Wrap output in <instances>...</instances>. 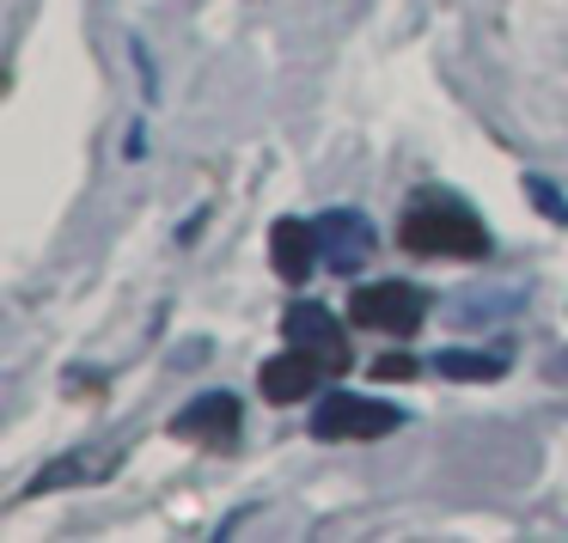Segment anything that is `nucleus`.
I'll return each instance as SVG.
<instances>
[{
  "label": "nucleus",
  "instance_id": "7",
  "mask_svg": "<svg viewBox=\"0 0 568 543\" xmlns=\"http://www.w3.org/2000/svg\"><path fill=\"white\" fill-rule=\"evenodd\" d=\"M318 379H324V367L306 355V348H287V355H275V360H263V372H257V391L270 397V403H306L312 391H318Z\"/></svg>",
  "mask_w": 568,
  "mask_h": 543
},
{
  "label": "nucleus",
  "instance_id": "8",
  "mask_svg": "<svg viewBox=\"0 0 568 543\" xmlns=\"http://www.w3.org/2000/svg\"><path fill=\"white\" fill-rule=\"evenodd\" d=\"M270 263H275V275H282L287 287H300L312 275V263H318V226L312 221H275L270 226Z\"/></svg>",
  "mask_w": 568,
  "mask_h": 543
},
{
  "label": "nucleus",
  "instance_id": "11",
  "mask_svg": "<svg viewBox=\"0 0 568 543\" xmlns=\"http://www.w3.org/2000/svg\"><path fill=\"white\" fill-rule=\"evenodd\" d=\"M519 306V294H489V287H470V294H458L453 299V318L465 324H483V318H501V311H514Z\"/></svg>",
  "mask_w": 568,
  "mask_h": 543
},
{
  "label": "nucleus",
  "instance_id": "1",
  "mask_svg": "<svg viewBox=\"0 0 568 543\" xmlns=\"http://www.w3.org/2000/svg\"><path fill=\"white\" fill-rule=\"evenodd\" d=\"M397 245L416 250V257L477 263V257H489V226H483L458 196H446V189H422L404 208V221H397Z\"/></svg>",
  "mask_w": 568,
  "mask_h": 543
},
{
  "label": "nucleus",
  "instance_id": "9",
  "mask_svg": "<svg viewBox=\"0 0 568 543\" xmlns=\"http://www.w3.org/2000/svg\"><path fill=\"white\" fill-rule=\"evenodd\" d=\"M111 458L104 452H74V458H55L43 477H31L26 489H19V501H38V494H50V489H68V482H99V477H111Z\"/></svg>",
  "mask_w": 568,
  "mask_h": 543
},
{
  "label": "nucleus",
  "instance_id": "3",
  "mask_svg": "<svg viewBox=\"0 0 568 543\" xmlns=\"http://www.w3.org/2000/svg\"><path fill=\"white\" fill-rule=\"evenodd\" d=\"M348 324L361 330H379V336H416L428 324V294L409 281H373V287H355L348 299Z\"/></svg>",
  "mask_w": 568,
  "mask_h": 543
},
{
  "label": "nucleus",
  "instance_id": "5",
  "mask_svg": "<svg viewBox=\"0 0 568 543\" xmlns=\"http://www.w3.org/2000/svg\"><path fill=\"white\" fill-rule=\"evenodd\" d=\"M282 336H287V348H306V355L318 360L324 372H348V360H355V355H348L343 324H336V311L318 306V299H300V306H287Z\"/></svg>",
  "mask_w": 568,
  "mask_h": 543
},
{
  "label": "nucleus",
  "instance_id": "13",
  "mask_svg": "<svg viewBox=\"0 0 568 543\" xmlns=\"http://www.w3.org/2000/svg\"><path fill=\"white\" fill-rule=\"evenodd\" d=\"M373 379L379 385H409V379H422V367L409 355H379L373 360Z\"/></svg>",
  "mask_w": 568,
  "mask_h": 543
},
{
  "label": "nucleus",
  "instance_id": "6",
  "mask_svg": "<svg viewBox=\"0 0 568 543\" xmlns=\"http://www.w3.org/2000/svg\"><path fill=\"white\" fill-rule=\"evenodd\" d=\"M239 421H245V409H239L233 391H202L172 416V433L178 440H196V445L226 452V445H239Z\"/></svg>",
  "mask_w": 568,
  "mask_h": 543
},
{
  "label": "nucleus",
  "instance_id": "2",
  "mask_svg": "<svg viewBox=\"0 0 568 543\" xmlns=\"http://www.w3.org/2000/svg\"><path fill=\"white\" fill-rule=\"evenodd\" d=\"M404 409L379 403V397H355V391H331L312 409V440H385L404 428Z\"/></svg>",
  "mask_w": 568,
  "mask_h": 543
},
{
  "label": "nucleus",
  "instance_id": "10",
  "mask_svg": "<svg viewBox=\"0 0 568 543\" xmlns=\"http://www.w3.org/2000/svg\"><path fill=\"white\" fill-rule=\"evenodd\" d=\"M428 372H440V379H465V385H489L507 372V348H495V355H470V348H440V355L428 360Z\"/></svg>",
  "mask_w": 568,
  "mask_h": 543
},
{
  "label": "nucleus",
  "instance_id": "4",
  "mask_svg": "<svg viewBox=\"0 0 568 543\" xmlns=\"http://www.w3.org/2000/svg\"><path fill=\"white\" fill-rule=\"evenodd\" d=\"M312 226H318V263H324L331 275L367 269L373 245H379V226H373L361 208H331V214H318Z\"/></svg>",
  "mask_w": 568,
  "mask_h": 543
},
{
  "label": "nucleus",
  "instance_id": "12",
  "mask_svg": "<svg viewBox=\"0 0 568 543\" xmlns=\"http://www.w3.org/2000/svg\"><path fill=\"white\" fill-rule=\"evenodd\" d=\"M526 196H531V208H544L556 226H568V202H562V189H556L550 177H538V172H531V177H526Z\"/></svg>",
  "mask_w": 568,
  "mask_h": 543
}]
</instances>
